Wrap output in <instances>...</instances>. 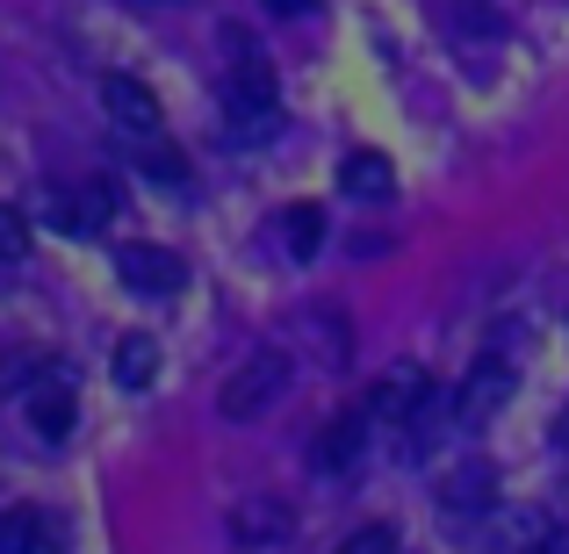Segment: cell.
<instances>
[{
  "mask_svg": "<svg viewBox=\"0 0 569 554\" xmlns=\"http://www.w3.org/2000/svg\"><path fill=\"white\" fill-rule=\"evenodd\" d=\"M289 374H296V367H289V353H281V346H260V353H246V361H238V374L217 389V411L231 417V425H252L260 411H274V403H281Z\"/></svg>",
  "mask_w": 569,
  "mask_h": 554,
  "instance_id": "obj_1",
  "label": "cell"
},
{
  "mask_svg": "<svg viewBox=\"0 0 569 554\" xmlns=\"http://www.w3.org/2000/svg\"><path fill=\"white\" fill-rule=\"evenodd\" d=\"M223 109H231V138H267V130H281V101H274V72H267V58H238L231 80H223Z\"/></svg>",
  "mask_w": 569,
  "mask_h": 554,
  "instance_id": "obj_2",
  "label": "cell"
},
{
  "mask_svg": "<svg viewBox=\"0 0 569 554\" xmlns=\"http://www.w3.org/2000/svg\"><path fill=\"white\" fill-rule=\"evenodd\" d=\"M116 274H123L130 295H152V303H167V295L188 289V260L167 245H123L116 252Z\"/></svg>",
  "mask_w": 569,
  "mask_h": 554,
  "instance_id": "obj_3",
  "label": "cell"
},
{
  "mask_svg": "<svg viewBox=\"0 0 569 554\" xmlns=\"http://www.w3.org/2000/svg\"><path fill=\"white\" fill-rule=\"evenodd\" d=\"M43 216H51L66 238H94L101 223L116 216V188H109V181H72V188H51V194H43Z\"/></svg>",
  "mask_w": 569,
  "mask_h": 554,
  "instance_id": "obj_4",
  "label": "cell"
},
{
  "mask_svg": "<svg viewBox=\"0 0 569 554\" xmlns=\"http://www.w3.org/2000/svg\"><path fill=\"white\" fill-rule=\"evenodd\" d=\"M368 425H376V417H368V403H353V411H339L332 425H325L318 440H310V469H318V475H339V483H347V475L361 469Z\"/></svg>",
  "mask_w": 569,
  "mask_h": 554,
  "instance_id": "obj_5",
  "label": "cell"
},
{
  "mask_svg": "<svg viewBox=\"0 0 569 554\" xmlns=\"http://www.w3.org/2000/svg\"><path fill=\"white\" fill-rule=\"evenodd\" d=\"M101 109L116 115L123 138H159V123H167V115H159V94L144 80H130V72H109V80H101Z\"/></svg>",
  "mask_w": 569,
  "mask_h": 554,
  "instance_id": "obj_6",
  "label": "cell"
},
{
  "mask_svg": "<svg viewBox=\"0 0 569 554\" xmlns=\"http://www.w3.org/2000/svg\"><path fill=\"white\" fill-rule=\"evenodd\" d=\"M505 396H512V361H505V353H483V361L469 367V382L455 389L461 425H483L490 411H505Z\"/></svg>",
  "mask_w": 569,
  "mask_h": 554,
  "instance_id": "obj_7",
  "label": "cell"
},
{
  "mask_svg": "<svg viewBox=\"0 0 569 554\" xmlns=\"http://www.w3.org/2000/svg\"><path fill=\"white\" fill-rule=\"evenodd\" d=\"M0 554H66V526L37 504L22 512H0Z\"/></svg>",
  "mask_w": 569,
  "mask_h": 554,
  "instance_id": "obj_8",
  "label": "cell"
},
{
  "mask_svg": "<svg viewBox=\"0 0 569 554\" xmlns=\"http://www.w3.org/2000/svg\"><path fill=\"white\" fill-rule=\"evenodd\" d=\"M231 533H238L246 547H274V541H289V533H296V512H289L281 497H246V504L231 512Z\"/></svg>",
  "mask_w": 569,
  "mask_h": 554,
  "instance_id": "obj_9",
  "label": "cell"
},
{
  "mask_svg": "<svg viewBox=\"0 0 569 554\" xmlns=\"http://www.w3.org/2000/svg\"><path fill=\"white\" fill-rule=\"evenodd\" d=\"M490 497H498V475H490V461H461V469L440 475V504H447V512H483Z\"/></svg>",
  "mask_w": 569,
  "mask_h": 554,
  "instance_id": "obj_10",
  "label": "cell"
},
{
  "mask_svg": "<svg viewBox=\"0 0 569 554\" xmlns=\"http://www.w3.org/2000/svg\"><path fill=\"white\" fill-rule=\"evenodd\" d=\"M418 396H426V374H418V367H397V374H382V382L368 389V417H382V425H403Z\"/></svg>",
  "mask_w": 569,
  "mask_h": 554,
  "instance_id": "obj_11",
  "label": "cell"
},
{
  "mask_svg": "<svg viewBox=\"0 0 569 554\" xmlns=\"http://www.w3.org/2000/svg\"><path fill=\"white\" fill-rule=\"evenodd\" d=\"M72 417H80V403H72L66 382H51V389L29 396V425H37V440H72Z\"/></svg>",
  "mask_w": 569,
  "mask_h": 554,
  "instance_id": "obj_12",
  "label": "cell"
},
{
  "mask_svg": "<svg viewBox=\"0 0 569 554\" xmlns=\"http://www.w3.org/2000/svg\"><path fill=\"white\" fill-rule=\"evenodd\" d=\"M281 245H289V260H318V245H325V209L318 202L281 209Z\"/></svg>",
  "mask_w": 569,
  "mask_h": 554,
  "instance_id": "obj_13",
  "label": "cell"
},
{
  "mask_svg": "<svg viewBox=\"0 0 569 554\" xmlns=\"http://www.w3.org/2000/svg\"><path fill=\"white\" fill-rule=\"evenodd\" d=\"M152 374H159V346L144 332H130L123 346H116V382L123 389H152Z\"/></svg>",
  "mask_w": 569,
  "mask_h": 554,
  "instance_id": "obj_14",
  "label": "cell"
},
{
  "mask_svg": "<svg viewBox=\"0 0 569 554\" xmlns=\"http://www.w3.org/2000/svg\"><path fill=\"white\" fill-rule=\"evenodd\" d=\"M339 181H347V194H389L397 188V167H389L382 152H353L347 167H339Z\"/></svg>",
  "mask_w": 569,
  "mask_h": 554,
  "instance_id": "obj_15",
  "label": "cell"
},
{
  "mask_svg": "<svg viewBox=\"0 0 569 554\" xmlns=\"http://www.w3.org/2000/svg\"><path fill=\"white\" fill-rule=\"evenodd\" d=\"M138 159H144V173H159L167 188H188V159L173 152L167 138H138Z\"/></svg>",
  "mask_w": 569,
  "mask_h": 554,
  "instance_id": "obj_16",
  "label": "cell"
},
{
  "mask_svg": "<svg viewBox=\"0 0 569 554\" xmlns=\"http://www.w3.org/2000/svg\"><path fill=\"white\" fill-rule=\"evenodd\" d=\"M29 252V216L14 202H0V260H22Z\"/></svg>",
  "mask_w": 569,
  "mask_h": 554,
  "instance_id": "obj_17",
  "label": "cell"
},
{
  "mask_svg": "<svg viewBox=\"0 0 569 554\" xmlns=\"http://www.w3.org/2000/svg\"><path fill=\"white\" fill-rule=\"evenodd\" d=\"M339 554H397V526H361Z\"/></svg>",
  "mask_w": 569,
  "mask_h": 554,
  "instance_id": "obj_18",
  "label": "cell"
},
{
  "mask_svg": "<svg viewBox=\"0 0 569 554\" xmlns=\"http://www.w3.org/2000/svg\"><path fill=\"white\" fill-rule=\"evenodd\" d=\"M267 8H274V14H310L318 0H267Z\"/></svg>",
  "mask_w": 569,
  "mask_h": 554,
  "instance_id": "obj_19",
  "label": "cell"
},
{
  "mask_svg": "<svg viewBox=\"0 0 569 554\" xmlns=\"http://www.w3.org/2000/svg\"><path fill=\"white\" fill-rule=\"evenodd\" d=\"M548 554H569V526H562V533H548Z\"/></svg>",
  "mask_w": 569,
  "mask_h": 554,
  "instance_id": "obj_20",
  "label": "cell"
},
{
  "mask_svg": "<svg viewBox=\"0 0 569 554\" xmlns=\"http://www.w3.org/2000/svg\"><path fill=\"white\" fill-rule=\"evenodd\" d=\"M138 8H167V0H138Z\"/></svg>",
  "mask_w": 569,
  "mask_h": 554,
  "instance_id": "obj_21",
  "label": "cell"
}]
</instances>
